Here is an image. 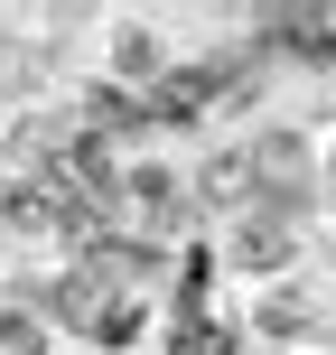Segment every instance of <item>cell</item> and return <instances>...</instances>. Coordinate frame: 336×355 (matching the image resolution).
I'll use <instances>...</instances> for the list:
<instances>
[{"label": "cell", "instance_id": "obj_2", "mask_svg": "<svg viewBox=\"0 0 336 355\" xmlns=\"http://www.w3.org/2000/svg\"><path fill=\"white\" fill-rule=\"evenodd\" d=\"M262 37L299 47V66H336V19L327 10H281V19H262Z\"/></svg>", "mask_w": 336, "mask_h": 355}, {"label": "cell", "instance_id": "obj_4", "mask_svg": "<svg viewBox=\"0 0 336 355\" xmlns=\"http://www.w3.org/2000/svg\"><path fill=\"white\" fill-rule=\"evenodd\" d=\"M177 355H233V327H215L206 309H196V318L177 327Z\"/></svg>", "mask_w": 336, "mask_h": 355}, {"label": "cell", "instance_id": "obj_1", "mask_svg": "<svg viewBox=\"0 0 336 355\" xmlns=\"http://www.w3.org/2000/svg\"><path fill=\"white\" fill-rule=\"evenodd\" d=\"M112 75H122V94H150L168 75V47H159V28H141V19H122L112 28Z\"/></svg>", "mask_w": 336, "mask_h": 355}, {"label": "cell", "instance_id": "obj_3", "mask_svg": "<svg viewBox=\"0 0 336 355\" xmlns=\"http://www.w3.org/2000/svg\"><path fill=\"white\" fill-rule=\"evenodd\" d=\"M122 196L141 206V225H177V178H168V168H131Z\"/></svg>", "mask_w": 336, "mask_h": 355}, {"label": "cell", "instance_id": "obj_5", "mask_svg": "<svg viewBox=\"0 0 336 355\" xmlns=\"http://www.w3.org/2000/svg\"><path fill=\"white\" fill-rule=\"evenodd\" d=\"M0 355H47V337H37L28 309H0Z\"/></svg>", "mask_w": 336, "mask_h": 355}]
</instances>
